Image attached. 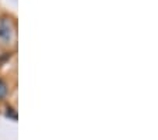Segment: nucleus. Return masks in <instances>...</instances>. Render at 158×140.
<instances>
[{
	"mask_svg": "<svg viewBox=\"0 0 158 140\" xmlns=\"http://www.w3.org/2000/svg\"><path fill=\"white\" fill-rule=\"evenodd\" d=\"M13 34V28H11V23L7 19H2L0 20V38L4 41H9Z\"/></svg>",
	"mask_w": 158,
	"mask_h": 140,
	"instance_id": "f257e3e1",
	"label": "nucleus"
},
{
	"mask_svg": "<svg viewBox=\"0 0 158 140\" xmlns=\"http://www.w3.org/2000/svg\"><path fill=\"white\" fill-rule=\"evenodd\" d=\"M7 93V88H6V83L3 82V81L0 79V99H2V98L4 96V95H6Z\"/></svg>",
	"mask_w": 158,
	"mask_h": 140,
	"instance_id": "f03ea898",
	"label": "nucleus"
}]
</instances>
